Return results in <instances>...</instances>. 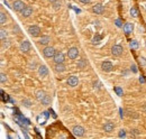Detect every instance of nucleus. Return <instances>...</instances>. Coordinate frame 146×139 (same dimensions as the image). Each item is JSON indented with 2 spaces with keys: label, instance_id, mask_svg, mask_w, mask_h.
Masks as SVG:
<instances>
[{
  "label": "nucleus",
  "instance_id": "obj_1",
  "mask_svg": "<svg viewBox=\"0 0 146 139\" xmlns=\"http://www.w3.org/2000/svg\"><path fill=\"white\" fill-rule=\"evenodd\" d=\"M55 53H56L55 49L51 46H46L44 49H43V54H44V56L46 57V58H53Z\"/></svg>",
  "mask_w": 146,
  "mask_h": 139
},
{
  "label": "nucleus",
  "instance_id": "obj_2",
  "mask_svg": "<svg viewBox=\"0 0 146 139\" xmlns=\"http://www.w3.org/2000/svg\"><path fill=\"white\" fill-rule=\"evenodd\" d=\"M28 33H29V35L33 36V37H38V36L40 35V28L36 25L29 26V27H28Z\"/></svg>",
  "mask_w": 146,
  "mask_h": 139
},
{
  "label": "nucleus",
  "instance_id": "obj_3",
  "mask_svg": "<svg viewBox=\"0 0 146 139\" xmlns=\"http://www.w3.org/2000/svg\"><path fill=\"white\" fill-rule=\"evenodd\" d=\"M72 132H73L74 136H76V137H82L85 132V129L83 128L82 126H74L73 129H72Z\"/></svg>",
  "mask_w": 146,
  "mask_h": 139
},
{
  "label": "nucleus",
  "instance_id": "obj_4",
  "mask_svg": "<svg viewBox=\"0 0 146 139\" xmlns=\"http://www.w3.org/2000/svg\"><path fill=\"white\" fill-rule=\"evenodd\" d=\"M25 8V4H24L21 0H15L13 4V9L15 11H17V13H20L23 9Z\"/></svg>",
  "mask_w": 146,
  "mask_h": 139
},
{
  "label": "nucleus",
  "instance_id": "obj_5",
  "mask_svg": "<svg viewBox=\"0 0 146 139\" xmlns=\"http://www.w3.org/2000/svg\"><path fill=\"white\" fill-rule=\"evenodd\" d=\"M101 70L104 72H106V73H109V72H111L112 70H114V65H112L111 62L109 61H106V62H102L101 64Z\"/></svg>",
  "mask_w": 146,
  "mask_h": 139
},
{
  "label": "nucleus",
  "instance_id": "obj_6",
  "mask_svg": "<svg viewBox=\"0 0 146 139\" xmlns=\"http://www.w3.org/2000/svg\"><path fill=\"white\" fill-rule=\"evenodd\" d=\"M123 46H120V45H114V46L111 47V54L114 55V56H120L121 54H123Z\"/></svg>",
  "mask_w": 146,
  "mask_h": 139
},
{
  "label": "nucleus",
  "instance_id": "obj_7",
  "mask_svg": "<svg viewBox=\"0 0 146 139\" xmlns=\"http://www.w3.org/2000/svg\"><path fill=\"white\" fill-rule=\"evenodd\" d=\"M68 56H69V58H71V59H75L76 57L79 56V49L76 48V47H71V48H69Z\"/></svg>",
  "mask_w": 146,
  "mask_h": 139
},
{
  "label": "nucleus",
  "instance_id": "obj_8",
  "mask_svg": "<svg viewBox=\"0 0 146 139\" xmlns=\"http://www.w3.org/2000/svg\"><path fill=\"white\" fill-rule=\"evenodd\" d=\"M19 48H20V51L23 53H28L30 49V43L28 42V40H23V42L20 43Z\"/></svg>",
  "mask_w": 146,
  "mask_h": 139
},
{
  "label": "nucleus",
  "instance_id": "obj_9",
  "mask_svg": "<svg viewBox=\"0 0 146 139\" xmlns=\"http://www.w3.org/2000/svg\"><path fill=\"white\" fill-rule=\"evenodd\" d=\"M78 83H79V79H78V76H75V75H71V76H69V79H68V84L70 85V87H76L78 85Z\"/></svg>",
  "mask_w": 146,
  "mask_h": 139
},
{
  "label": "nucleus",
  "instance_id": "obj_10",
  "mask_svg": "<svg viewBox=\"0 0 146 139\" xmlns=\"http://www.w3.org/2000/svg\"><path fill=\"white\" fill-rule=\"evenodd\" d=\"M55 63H63L64 62V54L62 52H56L53 57Z\"/></svg>",
  "mask_w": 146,
  "mask_h": 139
},
{
  "label": "nucleus",
  "instance_id": "obj_11",
  "mask_svg": "<svg viewBox=\"0 0 146 139\" xmlns=\"http://www.w3.org/2000/svg\"><path fill=\"white\" fill-rule=\"evenodd\" d=\"M104 6H102L101 4H95L94 6L92 7V11L94 14H97V15H101L102 13H104Z\"/></svg>",
  "mask_w": 146,
  "mask_h": 139
},
{
  "label": "nucleus",
  "instance_id": "obj_12",
  "mask_svg": "<svg viewBox=\"0 0 146 139\" xmlns=\"http://www.w3.org/2000/svg\"><path fill=\"white\" fill-rule=\"evenodd\" d=\"M20 13H21V15H23V17L27 18L33 14V8H32V7H29V6H25V8H24Z\"/></svg>",
  "mask_w": 146,
  "mask_h": 139
},
{
  "label": "nucleus",
  "instance_id": "obj_13",
  "mask_svg": "<svg viewBox=\"0 0 146 139\" xmlns=\"http://www.w3.org/2000/svg\"><path fill=\"white\" fill-rule=\"evenodd\" d=\"M114 128H115V124L112 123V122H110V121L106 122V123L104 124V130L106 131V132H108V133L112 132V131H114Z\"/></svg>",
  "mask_w": 146,
  "mask_h": 139
},
{
  "label": "nucleus",
  "instance_id": "obj_14",
  "mask_svg": "<svg viewBox=\"0 0 146 139\" xmlns=\"http://www.w3.org/2000/svg\"><path fill=\"white\" fill-rule=\"evenodd\" d=\"M38 74H39L42 78H44V76H46L47 74H48V68H47V66L45 65H40L39 67H38Z\"/></svg>",
  "mask_w": 146,
  "mask_h": 139
},
{
  "label": "nucleus",
  "instance_id": "obj_15",
  "mask_svg": "<svg viewBox=\"0 0 146 139\" xmlns=\"http://www.w3.org/2000/svg\"><path fill=\"white\" fill-rule=\"evenodd\" d=\"M54 71L56 73H63L65 71V65L63 63H55V66H54Z\"/></svg>",
  "mask_w": 146,
  "mask_h": 139
},
{
  "label": "nucleus",
  "instance_id": "obj_16",
  "mask_svg": "<svg viewBox=\"0 0 146 139\" xmlns=\"http://www.w3.org/2000/svg\"><path fill=\"white\" fill-rule=\"evenodd\" d=\"M134 29V25L131 23H126L125 25H124V32H125L126 35H129L131 32H133Z\"/></svg>",
  "mask_w": 146,
  "mask_h": 139
},
{
  "label": "nucleus",
  "instance_id": "obj_17",
  "mask_svg": "<svg viewBox=\"0 0 146 139\" xmlns=\"http://www.w3.org/2000/svg\"><path fill=\"white\" fill-rule=\"evenodd\" d=\"M50 42H51V37H50V36H42V37L39 38V40H38V43H39L40 45H44V46H46Z\"/></svg>",
  "mask_w": 146,
  "mask_h": 139
},
{
  "label": "nucleus",
  "instance_id": "obj_18",
  "mask_svg": "<svg viewBox=\"0 0 146 139\" xmlns=\"http://www.w3.org/2000/svg\"><path fill=\"white\" fill-rule=\"evenodd\" d=\"M45 95H46V93H45L43 90H37L36 92H35V97H36V99L38 100V101H42V100L44 99Z\"/></svg>",
  "mask_w": 146,
  "mask_h": 139
},
{
  "label": "nucleus",
  "instance_id": "obj_19",
  "mask_svg": "<svg viewBox=\"0 0 146 139\" xmlns=\"http://www.w3.org/2000/svg\"><path fill=\"white\" fill-rule=\"evenodd\" d=\"M40 102H42L43 105H50V104H51V102H52V98L50 97V95L46 94V95L44 97V99H43Z\"/></svg>",
  "mask_w": 146,
  "mask_h": 139
},
{
  "label": "nucleus",
  "instance_id": "obj_20",
  "mask_svg": "<svg viewBox=\"0 0 146 139\" xmlns=\"http://www.w3.org/2000/svg\"><path fill=\"white\" fill-rule=\"evenodd\" d=\"M138 46H139V44H138V42L136 39L130 40V43H129V47H130L131 49H137Z\"/></svg>",
  "mask_w": 146,
  "mask_h": 139
},
{
  "label": "nucleus",
  "instance_id": "obj_21",
  "mask_svg": "<svg viewBox=\"0 0 146 139\" xmlns=\"http://www.w3.org/2000/svg\"><path fill=\"white\" fill-rule=\"evenodd\" d=\"M6 21H7V15L5 13H1L0 14V24H1V25H5Z\"/></svg>",
  "mask_w": 146,
  "mask_h": 139
},
{
  "label": "nucleus",
  "instance_id": "obj_22",
  "mask_svg": "<svg viewBox=\"0 0 146 139\" xmlns=\"http://www.w3.org/2000/svg\"><path fill=\"white\" fill-rule=\"evenodd\" d=\"M130 15L133 16V17H135V18L138 16V10H137L136 7H131V8H130Z\"/></svg>",
  "mask_w": 146,
  "mask_h": 139
},
{
  "label": "nucleus",
  "instance_id": "obj_23",
  "mask_svg": "<svg viewBox=\"0 0 146 139\" xmlns=\"http://www.w3.org/2000/svg\"><path fill=\"white\" fill-rule=\"evenodd\" d=\"M21 103L25 105V107H27V108H29L30 105H32V102H30V100H28V99L23 100V101H21Z\"/></svg>",
  "mask_w": 146,
  "mask_h": 139
},
{
  "label": "nucleus",
  "instance_id": "obj_24",
  "mask_svg": "<svg viewBox=\"0 0 146 139\" xmlns=\"http://www.w3.org/2000/svg\"><path fill=\"white\" fill-rule=\"evenodd\" d=\"M100 39H101V36H100V35H95L94 37H93V39H92V43H93V44H97V43L100 42Z\"/></svg>",
  "mask_w": 146,
  "mask_h": 139
},
{
  "label": "nucleus",
  "instance_id": "obj_25",
  "mask_svg": "<svg viewBox=\"0 0 146 139\" xmlns=\"http://www.w3.org/2000/svg\"><path fill=\"white\" fill-rule=\"evenodd\" d=\"M85 65H87V63H85L84 59H80V62L78 63V67H80V68H83Z\"/></svg>",
  "mask_w": 146,
  "mask_h": 139
},
{
  "label": "nucleus",
  "instance_id": "obj_26",
  "mask_svg": "<svg viewBox=\"0 0 146 139\" xmlns=\"http://www.w3.org/2000/svg\"><path fill=\"white\" fill-rule=\"evenodd\" d=\"M115 91H116V93L119 95V97L123 95V89H121L120 87H116V88H115Z\"/></svg>",
  "mask_w": 146,
  "mask_h": 139
},
{
  "label": "nucleus",
  "instance_id": "obj_27",
  "mask_svg": "<svg viewBox=\"0 0 146 139\" xmlns=\"http://www.w3.org/2000/svg\"><path fill=\"white\" fill-rule=\"evenodd\" d=\"M118 137H119V138H125V137H126V131L124 130V129H120V130H119Z\"/></svg>",
  "mask_w": 146,
  "mask_h": 139
},
{
  "label": "nucleus",
  "instance_id": "obj_28",
  "mask_svg": "<svg viewBox=\"0 0 146 139\" xmlns=\"http://www.w3.org/2000/svg\"><path fill=\"white\" fill-rule=\"evenodd\" d=\"M0 37H1V39H5V38H7V32L5 29L0 30Z\"/></svg>",
  "mask_w": 146,
  "mask_h": 139
},
{
  "label": "nucleus",
  "instance_id": "obj_29",
  "mask_svg": "<svg viewBox=\"0 0 146 139\" xmlns=\"http://www.w3.org/2000/svg\"><path fill=\"white\" fill-rule=\"evenodd\" d=\"M6 81H7V75H6V74H4V73H1V74H0V82L5 83Z\"/></svg>",
  "mask_w": 146,
  "mask_h": 139
},
{
  "label": "nucleus",
  "instance_id": "obj_30",
  "mask_svg": "<svg viewBox=\"0 0 146 139\" xmlns=\"http://www.w3.org/2000/svg\"><path fill=\"white\" fill-rule=\"evenodd\" d=\"M53 8L55 9V10H57V9H60V8H61V2H54V4H53Z\"/></svg>",
  "mask_w": 146,
  "mask_h": 139
},
{
  "label": "nucleus",
  "instance_id": "obj_31",
  "mask_svg": "<svg viewBox=\"0 0 146 139\" xmlns=\"http://www.w3.org/2000/svg\"><path fill=\"white\" fill-rule=\"evenodd\" d=\"M139 63H140V65H143V66H145L146 65V58L145 57H139Z\"/></svg>",
  "mask_w": 146,
  "mask_h": 139
},
{
  "label": "nucleus",
  "instance_id": "obj_32",
  "mask_svg": "<svg viewBox=\"0 0 146 139\" xmlns=\"http://www.w3.org/2000/svg\"><path fill=\"white\" fill-rule=\"evenodd\" d=\"M115 24H116L117 27H121V26H123V25H121V20H120V19H116Z\"/></svg>",
  "mask_w": 146,
  "mask_h": 139
},
{
  "label": "nucleus",
  "instance_id": "obj_33",
  "mask_svg": "<svg viewBox=\"0 0 146 139\" xmlns=\"http://www.w3.org/2000/svg\"><path fill=\"white\" fill-rule=\"evenodd\" d=\"M131 71H133L134 72V73H137V66H136L135 65V64H133V65H131Z\"/></svg>",
  "mask_w": 146,
  "mask_h": 139
},
{
  "label": "nucleus",
  "instance_id": "obj_34",
  "mask_svg": "<svg viewBox=\"0 0 146 139\" xmlns=\"http://www.w3.org/2000/svg\"><path fill=\"white\" fill-rule=\"evenodd\" d=\"M80 2H82V4H84V5H87V4H90L91 2V0H79Z\"/></svg>",
  "mask_w": 146,
  "mask_h": 139
},
{
  "label": "nucleus",
  "instance_id": "obj_35",
  "mask_svg": "<svg viewBox=\"0 0 146 139\" xmlns=\"http://www.w3.org/2000/svg\"><path fill=\"white\" fill-rule=\"evenodd\" d=\"M131 133H133L134 136H137L138 133H139V131H138L137 129H134V130H133V132H131Z\"/></svg>",
  "mask_w": 146,
  "mask_h": 139
},
{
  "label": "nucleus",
  "instance_id": "obj_36",
  "mask_svg": "<svg viewBox=\"0 0 146 139\" xmlns=\"http://www.w3.org/2000/svg\"><path fill=\"white\" fill-rule=\"evenodd\" d=\"M139 82L142 83V84H144V83H145V80H144V78H143V76H140V78H139Z\"/></svg>",
  "mask_w": 146,
  "mask_h": 139
},
{
  "label": "nucleus",
  "instance_id": "obj_37",
  "mask_svg": "<svg viewBox=\"0 0 146 139\" xmlns=\"http://www.w3.org/2000/svg\"><path fill=\"white\" fill-rule=\"evenodd\" d=\"M120 117H121V118H123V117H124V111H123V110H121V109H120Z\"/></svg>",
  "mask_w": 146,
  "mask_h": 139
},
{
  "label": "nucleus",
  "instance_id": "obj_38",
  "mask_svg": "<svg viewBox=\"0 0 146 139\" xmlns=\"http://www.w3.org/2000/svg\"><path fill=\"white\" fill-rule=\"evenodd\" d=\"M48 1H50V2H51V4H54V2H56V1H57V0H48Z\"/></svg>",
  "mask_w": 146,
  "mask_h": 139
},
{
  "label": "nucleus",
  "instance_id": "obj_39",
  "mask_svg": "<svg viewBox=\"0 0 146 139\" xmlns=\"http://www.w3.org/2000/svg\"><path fill=\"white\" fill-rule=\"evenodd\" d=\"M145 9H146V6H145Z\"/></svg>",
  "mask_w": 146,
  "mask_h": 139
},
{
  "label": "nucleus",
  "instance_id": "obj_40",
  "mask_svg": "<svg viewBox=\"0 0 146 139\" xmlns=\"http://www.w3.org/2000/svg\"><path fill=\"white\" fill-rule=\"evenodd\" d=\"M145 46H146V44H145Z\"/></svg>",
  "mask_w": 146,
  "mask_h": 139
}]
</instances>
